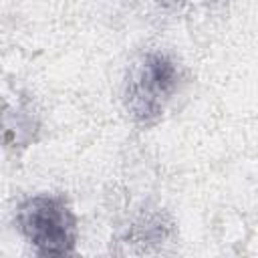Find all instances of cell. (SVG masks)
Listing matches in <instances>:
<instances>
[{"label":"cell","mask_w":258,"mask_h":258,"mask_svg":"<svg viewBox=\"0 0 258 258\" xmlns=\"http://www.w3.org/2000/svg\"><path fill=\"white\" fill-rule=\"evenodd\" d=\"M38 131V121L28 103H14V107L6 105L4 111V143L6 147H26L34 141V133Z\"/></svg>","instance_id":"cell-3"},{"label":"cell","mask_w":258,"mask_h":258,"mask_svg":"<svg viewBox=\"0 0 258 258\" xmlns=\"http://www.w3.org/2000/svg\"><path fill=\"white\" fill-rule=\"evenodd\" d=\"M181 85V69L167 52L151 50L143 54L125 83V107L135 123L155 125Z\"/></svg>","instance_id":"cell-2"},{"label":"cell","mask_w":258,"mask_h":258,"mask_svg":"<svg viewBox=\"0 0 258 258\" xmlns=\"http://www.w3.org/2000/svg\"><path fill=\"white\" fill-rule=\"evenodd\" d=\"M24 242L40 256H67L77 246V216L58 194H36L20 202L14 216Z\"/></svg>","instance_id":"cell-1"}]
</instances>
